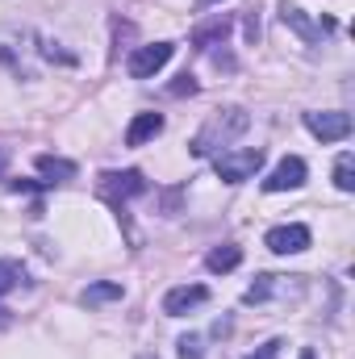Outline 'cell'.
Returning <instances> with one entry per match:
<instances>
[{
  "instance_id": "6da1fadb",
  "label": "cell",
  "mask_w": 355,
  "mask_h": 359,
  "mask_svg": "<svg viewBox=\"0 0 355 359\" xmlns=\"http://www.w3.org/2000/svg\"><path fill=\"white\" fill-rule=\"evenodd\" d=\"M247 126H251V117H247L243 109H217V113L196 130V138L188 142V151H192L196 159H205V155H213L217 147H230L239 134H247Z\"/></svg>"
},
{
  "instance_id": "7a4b0ae2",
  "label": "cell",
  "mask_w": 355,
  "mask_h": 359,
  "mask_svg": "<svg viewBox=\"0 0 355 359\" xmlns=\"http://www.w3.org/2000/svg\"><path fill=\"white\" fill-rule=\"evenodd\" d=\"M260 168H264V151H260V147L222 151V155L213 159V172H217V180H226V184H243V180L255 176Z\"/></svg>"
},
{
  "instance_id": "3957f363",
  "label": "cell",
  "mask_w": 355,
  "mask_h": 359,
  "mask_svg": "<svg viewBox=\"0 0 355 359\" xmlns=\"http://www.w3.org/2000/svg\"><path fill=\"white\" fill-rule=\"evenodd\" d=\"M301 276H255V284L243 292L247 305H267V301H288V297H301Z\"/></svg>"
},
{
  "instance_id": "277c9868",
  "label": "cell",
  "mask_w": 355,
  "mask_h": 359,
  "mask_svg": "<svg viewBox=\"0 0 355 359\" xmlns=\"http://www.w3.org/2000/svg\"><path fill=\"white\" fill-rule=\"evenodd\" d=\"M280 21H284L301 42H309V46H318L326 34H335V21H314L305 8H297V4H288V0L280 4Z\"/></svg>"
},
{
  "instance_id": "5b68a950",
  "label": "cell",
  "mask_w": 355,
  "mask_h": 359,
  "mask_svg": "<svg viewBox=\"0 0 355 359\" xmlns=\"http://www.w3.org/2000/svg\"><path fill=\"white\" fill-rule=\"evenodd\" d=\"M96 188H100V196H105V201H113V205L121 209L130 196H142V192H147V180H142V172H134V168H130V172H105Z\"/></svg>"
},
{
  "instance_id": "8992f818",
  "label": "cell",
  "mask_w": 355,
  "mask_h": 359,
  "mask_svg": "<svg viewBox=\"0 0 355 359\" xmlns=\"http://www.w3.org/2000/svg\"><path fill=\"white\" fill-rule=\"evenodd\" d=\"M172 55H176V46H172V42H151V46H138V50L126 59V72H130L134 80H151V76H155V72H159Z\"/></svg>"
},
{
  "instance_id": "52a82bcc",
  "label": "cell",
  "mask_w": 355,
  "mask_h": 359,
  "mask_svg": "<svg viewBox=\"0 0 355 359\" xmlns=\"http://www.w3.org/2000/svg\"><path fill=\"white\" fill-rule=\"evenodd\" d=\"M305 130L318 142H343L351 134V113H339V109H330V113H305Z\"/></svg>"
},
{
  "instance_id": "ba28073f",
  "label": "cell",
  "mask_w": 355,
  "mask_h": 359,
  "mask_svg": "<svg viewBox=\"0 0 355 359\" xmlns=\"http://www.w3.org/2000/svg\"><path fill=\"white\" fill-rule=\"evenodd\" d=\"M264 243H267V251H276V255H301L309 247V226H301V222L276 226V230H267Z\"/></svg>"
},
{
  "instance_id": "9c48e42d",
  "label": "cell",
  "mask_w": 355,
  "mask_h": 359,
  "mask_svg": "<svg viewBox=\"0 0 355 359\" xmlns=\"http://www.w3.org/2000/svg\"><path fill=\"white\" fill-rule=\"evenodd\" d=\"M209 301V288L205 284H180V288H172L168 297H163V313L168 318H184L188 309H196V305H205Z\"/></svg>"
},
{
  "instance_id": "30bf717a",
  "label": "cell",
  "mask_w": 355,
  "mask_h": 359,
  "mask_svg": "<svg viewBox=\"0 0 355 359\" xmlns=\"http://www.w3.org/2000/svg\"><path fill=\"white\" fill-rule=\"evenodd\" d=\"M305 159H297V155H288V159H280L276 163V172L264 180V188L267 192H288V188H301L305 184Z\"/></svg>"
},
{
  "instance_id": "8fae6325",
  "label": "cell",
  "mask_w": 355,
  "mask_h": 359,
  "mask_svg": "<svg viewBox=\"0 0 355 359\" xmlns=\"http://www.w3.org/2000/svg\"><path fill=\"white\" fill-rule=\"evenodd\" d=\"M155 134H163V113H138L126 130V147H147Z\"/></svg>"
},
{
  "instance_id": "7c38bea8",
  "label": "cell",
  "mask_w": 355,
  "mask_h": 359,
  "mask_svg": "<svg viewBox=\"0 0 355 359\" xmlns=\"http://www.w3.org/2000/svg\"><path fill=\"white\" fill-rule=\"evenodd\" d=\"M226 34H230V17H226V13H217V17H209L205 25H196V29H192V46L209 50L213 42H226Z\"/></svg>"
},
{
  "instance_id": "4fadbf2b",
  "label": "cell",
  "mask_w": 355,
  "mask_h": 359,
  "mask_svg": "<svg viewBox=\"0 0 355 359\" xmlns=\"http://www.w3.org/2000/svg\"><path fill=\"white\" fill-rule=\"evenodd\" d=\"M38 172L51 176V184H67V180H76V163L59 159V155H38Z\"/></svg>"
},
{
  "instance_id": "5bb4252c",
  "label": "cell",
  "mask_w": 355,
  "mask_h": 359,
  "mask_svg": "<svg viewBox=\"0 0 355 359\" xmlns=\"http://www.w3.org/2000/svg\"><path fill=\"white\" fill-rule=\"evenodd\" d=\"M239 264H243V247H234V243L213 247V251L205 255V268H209V271H234Z\"/></svg>"
},
{
  "instance_id": "9a60e30c",
  "label": "cell",
  "mask_w": 355,
  "mask_h": 359,
  "mask_svg": "<svg viewBox=\"0 0 355 359\" xmlns=\"http://www.w3.org/2000/svg\"><path fill=\"white\" fill-rule=\"evenodd\" d=\"M80 301H84V305H109V301H121V284H113V280L88 284V288L80 292Z\"/></svg>"
},
{
  "instance_id": "2e32d148",
  "label": "cell",
  "mask_w": 355,
  "mask_h": 359,
  "mask_svg": "<svg viewBox=\"0 0 355 359\" xmlns=\"http://www.w3.org/2000/svg\"><path fill=\"white\" fill-rule=\"evenodd\" d=\"M21 284H25V264H17V259H0V297L13 292V288H21Z\"/></svg>"
},
{
  "instance_id": "e0dca14e",
  "label": "cell",
  "mask_w": 355,
  "mask_h": 359,
  "mask_svg": "<svg viewBox=\"0 0 355 359\" xmlns=\"http://www.w3.org/2000/svg\"><path fill=\"white\" fill-rule=\"evenodd\" d=\"M335 184H339V192H351L355 188V159L343 151L339 155V163H335Z\"/></svg>"
},
{
  "instance_id": "ac0fdd59",
  "label": "cell",
  "mask_w": 355,
  "mask_h": 359,
  "mask_svg": "<svg viewBox=\"0 0 355 359\" xmlns=\"http://www.w3.org/2000/svg\"><path fill=\"white\" fill-rule=\"evenodd\" d=\"M180 347V359H205V347H201V334H184L176 343Z\"/></svg>"
},
{
  "instance_id": "d6986e66",
  "label": "cell",
  "mask_w": 355,
  "mask_h": 359,
  "mask_svg": "<svg viewBox=\"0 0 355 359\" xmlns=\"http://www.w3.org/2000/svg\"><path fill=\"white\" fill-rule=\"evenodd\" d=\"M168 92H172V96H192V92H196V80L184 72V76H176V84H172Z\"/></svg>"
},
{
  "instance_id": "ffe728a7",
  "label": "cell",
  "mask_w": 355,
  "mask_h": 359,
  "mask_svg": "<svg viewBox=\"0 0 355 359\" xmlns=\"http://www.w3.org/2000/svg\"><path fill=\"white\" fill-rule=\"evenodd\" d=\"M247 42H260V13H247Z\"/></svg>"
},
{
  "instance_id": "44dd1931",
  "label": "cell",
  "mask_w": 355,
  "mask_h": 359,
  "mask_svg": "<svg viewBox=\"0 0 355 359\" xmlns=\"http://www.w3.org/2000/svg\"><path fill=\"white\" fill-rule=\"evenodd\" d=\"M180 196H184V188H172V192H163V209H168V213H176Z\"/></svg>"
},
{
  "instance_id": "7402d4cb",
  "label": "cell",
  "mask_w": 355,
  "mask_h": 359,
  "mask_svg": "<svg viewBox=\"0 0 355 359\" xmlns=\"http://www.w3.org/2000/svg\"><path fill=\"white\" fill-rule=\"evenodd\" d=\"M276 355H280V343L272 339V343H264V347H260V355H251V359H276Z\"/></svg>"
},
{
  "instance_id": "603a6c76",
  "label": "cell",
  "mask_w": 355,
  "mask_h": 359,
  "mask_svg": "<svg viewBox=\"0 0 355 359\" xmlns=\"http://www.w3.org/2000/svg\"><path fill=\"white\" fill-rule=\"evenodd\" d=\"M4 168H8V151L0 147V172H4Z\"/></svg>"
},
{
  "instance_id": "cb8c5ba5",
  "label": "cell",
  "mask_w": 355,
  "mask_h": 359,
  "mask_svg": "<svg viewBox=\"0 0 355 359\" xmlns=\"http://www.w3.org/2000/svg\"><path fill=\"white\" fill-rule=\"evenodd\" d=\"M301 359H318L314 355V347H301Z\"/></svg>"
},
{
  "instance_id": "d4e9b609",
  "label": "cell",
  "mask_w": 355,
  "mask_h": 359,
  "mask_svg": "<svg viewBox=\"0 0 355 359\" xmlns=\"http://www.w3.org/2000/svg\"><path fill=\"white\" fill-rule=\"evenodd\" d=\"M8 322H13V318H8V309H0V326H8Z\"/></svg>"
},
{
  "instance_id": "484cf974",
  "label": "cell",
  "mask_w": 355,
  "mask_h": 359,
  "mask_svg": "<svg viewBox=\"0 0 355 359\" xmlns=\"http://www.w3.org/2000/svg\"><path fill=\"white\" fill-rule=\"evenodd\" d=\"M196 4H201V8H205V4H213V0H196Z\"/></svg>"
}]
</instances>
